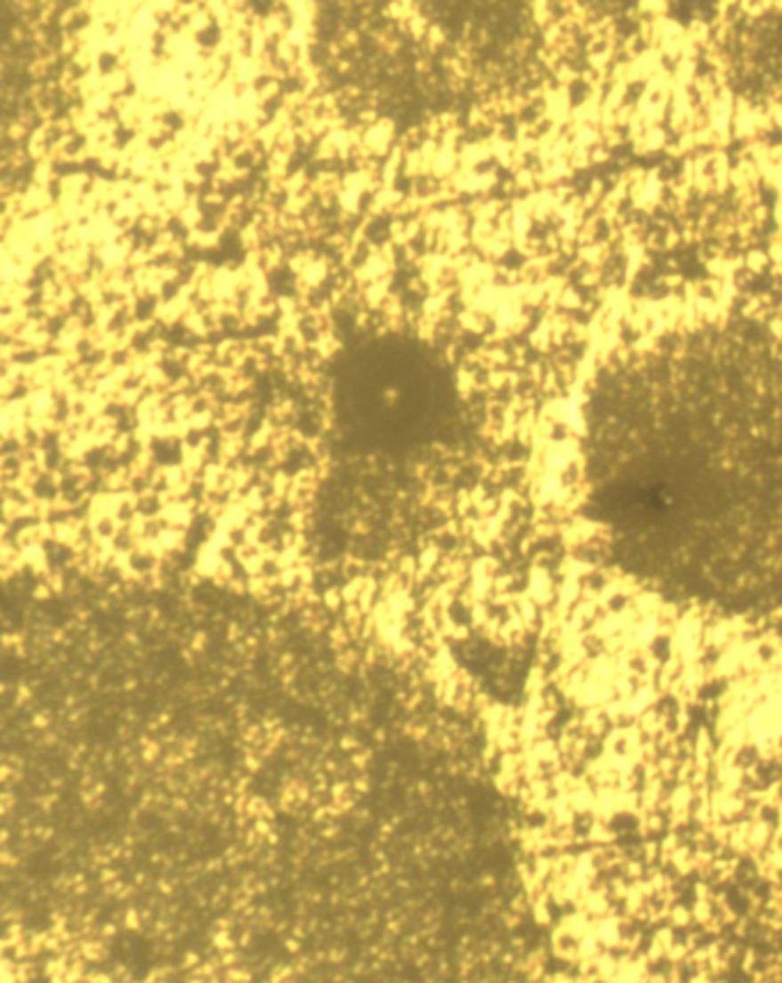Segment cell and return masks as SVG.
Masks as SVG:
<instances>
[{
    "label": "cell",
    "mask_w": 782,
    "mask_h": 983,
    "mask_svg": "<svg viewBox=\"0 0 782 983\" xmlns=\"http://www.w3.org/2000/svg\"><path fill=\"white\" fill-rule=\"evenodd\" d=\"M594 432V519L665 596L722 612L782 605V400L713 394Z\"/></svg>",
    "instance_id": "6da1fadb"
}]
</instances>
